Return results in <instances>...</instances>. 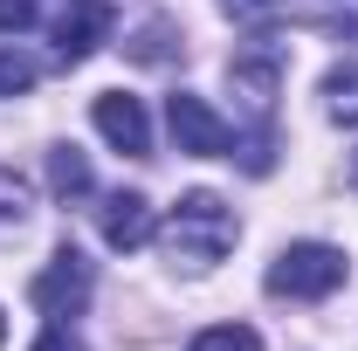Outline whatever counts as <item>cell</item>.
<instances>
[{
  "mask_svg": "<svg viewBox=\"0 0 358 351\" xmlns=\"http://www.w3.org/2000/svg\"><path fill=\"white\" fill-rule=\"evenodd\" d=\"M234 234H241V220H234V207H227L221 193H186L173 214L159 220V234H152V241L166 248V262H173V268L207 275V268L234 248Z\"/></svg>",
  "mask_w": 358,
  "mask_h": 351,
  "instance_id": "obj_1",
  "label": "cell"
},
{
  "mask_svg": "<svg viewBox=\"0 0 358 351\" xmlns=\"http://www.w3.org/2000/svg\"><path fill=\"white\" fill-rule=\"evenodd\" d=\"M345 275H352L345 248H331V241H289L268 262V289L275 296H296V303H317V296H338Z\"/></svg>",
  "mask_w": 358,
  "mask_h": 351,
  "instance_id": "obj_2",
  "label": "cell"
},
{
  "mask_svg": "<svg viewBox=\"0 0 358 351\" xmlns=\"http://www.w3.org/2000/svg\"><path fill=\"white\" fill-rule=\"evenodd\" d=\"M166 124H173V145L186 159H227L234 152V124H227L207 96H193V89L166 96Z\"/></svg>",
  "mask_w": 358,
  "mask_h": 351,
  "instance_id": "obj_3",
  "label": "cell"
},
{
  "mask_svg": "<svg viewBox=\"0 0 358 351\" xmlns=\"http://www.w3.org/2000/svg\"><path fill=\"white\" fill-rule=\"evenodd\" d=\"M28 296H35V310H42L48 324L76 317V310L90 303V262L76 255V248H55V255L42 262V275L28 282Z\"/></svg>",
  "mask_w": 358,
  "mask_h": 351,
  "instance_id": "obj_4",
  "label": "cell"
},
{
  "mask_svg": "<svg viewBox=\"0 0 358 351\" xmlns=\"http://www.w3.org/2000/svg\"><path fill=\"white\" fill-rule=\"evenodd\" d=\"M110 28H117V14H110L103 0H69V7L55 14V62H62V69L90 62L96 48L110 42Z\"/></svg>",
  "mask_w": 358,
  "mask_h": 351,
  "instance_id": "obj_5",
  "label": "cell"
},
{
  "mask_svg": "<svg viewBox=\"0 0 358 351\" xmlns=\"http://www.w3.org/2000/svg\"><path fill=\"white\" fill-rule=\"evenodd\" d=\"M90 117H96V131L110 152H124V159H145L152 152V117H145V103L124 96V89H103L96 103H90Z\"/></svg>",
  "mask_w": 358,
  "mask_h": 351,
  "instance_id": "obj_6",
  "label": "cell"
},
{
  "mask_svg": "<svg viewBox=\"0 0 358 351\" xmlns=\"http://www.w3.org/2000/svg\"><path fill=\"white\" fill-rule=\"evenodd\" d=\"M96 227H103V241H110L117 255H131V248H145V241L159 234V214H152L145 193H110L103 214H96Z\"/></svg>",
  "mask_w": 358,
  "mask_h": 351,
  "instance_id": "obj_7",
  "label": "cell"
},
{
  "mask_svg": "<svg viewBox=\"0 0 358 351\" xmlns=\"http://www.w3.org/2000/svg\"><path fill=\"white\" fill-rule=\"evenodd\" d=\"M227 83H234V96L248 103V117L268 124V110H275V83H282V62H275V55H234V62H227Z\"/></svg>",
  "mask_w": 358,
  "mask_h": 351,
  "instance_id": "obj_8",
  "label": "cell"
},
{
  "mask_svg": "<svg viewBox=\"0 0 358 351\" xmlns=\"http://www.w3.org/2000/svg\"><path fill=\"white\" fill-rule=\"evenodd\" d=\"M324 117H338V124H358V62H338V69H324Z\"/></svg>",
  "mask_w": 358,
  "mask_h": 351,
  "instance_id": "obj_9",
  "label": "cell"
},
{
  "mask_svg": "<svg viewBox=\"0 0 358 351\" xmlns=\"http://www.w3.org/2000/svg\"><path fill=\"white\" fill-rule=\"evenodd\" d=\"M48 186H55V200H83L90 193V159L76 145H55L48 152Z\"/></svg>",
  "mask_w": 358,
  "mask_h": 351,
  "instance_id": "obj_10",
  "label": "cell"
},
{
  "mask_svg": "<svg viewBox=\"0 0 358 351\" xmlns=\"http://www.w3.org/2000/svg\"><path fill=\"white\" fill-rule=\"evenodd\" d=\"M303 21L331 28L338 42H358V0H303Z\"/></svg>",
  "mask_w": 358,
  "mask_h": 351,
  "instance_id": "obj_11",
  "label": "cell"
},
{
  "mask_svg": "<svg viewBox=\"0 0 358 351\" xmlns=\"http://www.w3.org/2000/svg\"><path fill=\"white\" fill-rule=\"evenodd\" d=\"M35 76H42V69H35V55H28V48L0 42V96H28Z\"/></svg>",
  "mask_w": 358,
  "mask_h": 351,
  "instance_id": "obj_12",
  "label": "cell"
},
{
  "mask_svg": "<svg viewBox=\"0 0 358 351\" xmlns=\"http://www.w3.org/2000/svg\"><path fill=\"white\" fill-rule=\"evenodd\" d=\"M186 351H262V331H248V324H207Z\"/></svg>",
  "mask_w": 358,
  "mask_h": 351,
  "instance_id": "obj_13",
  "label": "cell"
},
{
  "mask_svg": "<svg viewBox=\"0 0 358 351\" xmlns=\"http://www.w3.org/2000/svg\"><path fill=\"white\" fill-rule=\"evenodd\" d=\"M28 207H35V186L14 166H0V220H28Z\"/></svg>",
  "mask_w": 358,
  "mask_h": 351,
  "instance_id": "obj_14",
  "label": "cell"
},
{
  "mask_svg": "<svg viewBox=\"0 0 358 351\" xmlns=\"http://www.w3.org/2000/svg\"><path fill=\"white\" fill-rule=\"evenodd\" d=\"M35 28V0H0V35H21Z\"/></svg>",
  "mask_w": 358,
  "mask_h": 351,
  "instance_id": "obj_15",
  "label": "cell"
},
{
  "mask_svg": "<svg viewBox=\"0 0 358 351\" xmlns=\"http://www.w3.org/2000/svg\"><path fill=\"white\" fill-rule=\"evenodd\" d=\"M28 351H83V338H76L69 324H48V331H42V338H35Z\"/></svg>",
  "mask_w": 358,
  "mask_h": 351,
  "instance_id": "obj_16",
  "label": "cell"
},
{
  "mask_svg": "<svg viewBox=\"0 0 358 351\" xmlns=\"http://www.w3.org/2000/svg\"><path fill=\"white\" fill-rule=\"evenodd\" d=\"M282 0H221V14H234V21H268Z\"/></svg>",
  "mask_w": 358,
  "mask_h": 351,
  "instance_id": "obj_17",
  "label": "cell"
},
{
  "mask_svg": "<svg viewBox=\"0 0 358 351\" xmlns=\"http://www.w3.org/2000/svg\"><path fill=\"white\" fill-rule=\"evenodd\" d=\"M352 186H358V152H352Z\"/></svg>",
  "mask_w": 358,
  "mask_h": 351,
  "instance_id": "obj_18",
  "label": "cell"
},
{
  "mask_svg": "<svg viewBox=\"0 0 358 351\" xmlns=\"http://www.w3.org/2000/svg\"><path fill=\"white\" fill-rule=\"evenodd\" d=\"M0 345H7V317H0Z\"/></svg>",
  "mask_w": 358,
  "mask_h": 351,
  "instance_id": "obj_19",
  "label": "cell"
}]
</instances>
